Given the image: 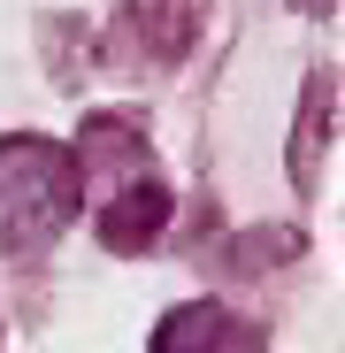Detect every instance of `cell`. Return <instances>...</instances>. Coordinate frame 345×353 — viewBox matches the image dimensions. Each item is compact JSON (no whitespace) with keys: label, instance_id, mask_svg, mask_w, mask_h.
I'll list each match as a JSON object with an SVG mask.
<instances>
[{"label":"cell","instance_id":"obj_4","mask_svg":"<svg viewBox=\"0 0 345 353\" xmlns=\"http://www.w3.org/2000/svg\"><path fill=\"white\" fill-rule=\"evenodd\" d=\"M330 115H337V77L322 70L307 85V115H300V146H292V176L300 185H315V146L330 154Z\"/></svg>","mask_w":345,"mask_h":353},{"label":"cell","instance_id":"obj_1","mask_svg":"<svg viewBox=\"0 0 345 353\" xmlns=\"http://www.w3.org/2000/svg\"><path fill=\"white\" fill-rule=\"evenodd\" d=\"M77 161L54 139H0V254H46L77 223Z\"/></svg>","mask_w":345,"mask_h":353},{"label":"cell","instance_id":"obj_5","mask_svg":"<svg viewBox=\"0 0 345 353\" xmlns=\"http://www.w3.org/2000/svg\"><path fill=\"white\" fill-rule=\"evenodd\" d=\"M215 338H222V307H177L146 353H215Z\"/></svg>","mask_w":345,"mask_h":353},{"label":"cell","instance_id":"obj_2","mask_svg":"<svg viewBox=\"0 0 345 353\" xmlns=\"http://www.w3.org/2000/svg\"><path fill=\"white\" fill-rule=\"evenodd\" d=\"M161 223H169V185L161 176H123V185H107V208H100V246L107 254L154 246Z\"/></svg>","mask_w":345,"mask_h":353},{"label":"cell","instance_id":"obj_3","mask_svg":"<svg viewBox=\"0 0 345 353\" xmlns=\"http://www.w3.org/2000/svg\"><path fill=\"white\" fill-rule=\"evenodd\" d=\"M131 31L154 62H185L200 39V0H131Z\"/></svg>","mask_w":345,"mask_h":353},{"label":"cell","instance_id":"obj_6","mask_svg":"<svg viewBox=\"0 0 345 353\" xmlns=\"http://www.w3.org/2000/svg\"><path fill=\"white\" fill-rule=\"evenodd\" d=\"M292 8H307V16H330V8H337V0H292Z\"/></svg>","mask_w":345,"mask_h":353}]
</instances>
